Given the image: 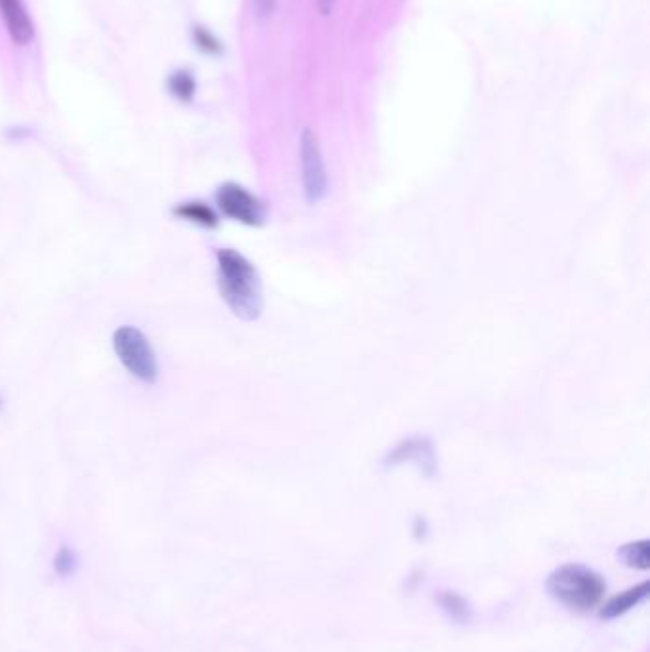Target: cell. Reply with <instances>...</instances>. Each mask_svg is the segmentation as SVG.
<instances>
[{
	"label": "cell",
	"mask_w": 650,
	"mask_h": 652,
	"mask_svg": "<svg viewBox=\"0 0 650 652\" xmlns=\"http://www.w3.org/2000/svg\"><path fill=\"white\" fill-rule=\"evenodd\" d=\"M218 286L227 307L243 321H256L264 309L262 281L256 267L233 248L216 252Z\"/></svg>",
	"instance_id": "6da1fadb"
},
{
	"label": "cell",
	"mask_w": 650,
	"mask_h": 652,
	"mask_svg": "<svg viewBox=\"0 0 650 652\" xmlns=\"http://www.w3.org/2000/svg\"><path fill=\"white\" fill-rule=\"evenodd\" d=\"M546 588L555 601L570 611L586 612L601 603L607 593V582L590 567L569 563L549 574Z\"/></svg>",
	"instance_id": "7a4b0ae2"
},
{
	"label": "cell",
	"mask_w": 650,
	"mask_h": 652,
	"mask_svg": "<svg viewBox=\"0 0 650 652\" xmlns=\"http://www.w3.org/2000/svg\"><path fill=\"white\" fill-rule=\"evenodd\" d=\"M113 349L134 378L145 384H153L159 378V363L147 336L136 326H119L113 334Z\"/></svg>",
	"instance_id": "3957f363"
},
{
	"label": "cell",
	"mask_w": 650,
	"mask_h": 652,
	"mask_svg": "<svg viewBox=\"0 0 650 652\" xmlns=\"http://www.w3.org/2000/svg\"><path fill=\"white\" fill-rule=\"evenodd\" d=\"M216 204L222 214L244 225L258 227L265 222L267 210L264 203L254 197L243 185L227 182L216 191Z\"/></svg>",
	"instance_id": "277c9868"
},
{
	"label": "cell",
	"mask_w": 650,
	"mask_h": 652,
	"mask_svg": "<svg viewBox=\"0 0 650 652\" xmlns=\"http://www.w3.org/2000/svg\"><path fill=\"white\" fill-rule=\"evenodd\" d=\"M300 157H302V174H304L305 201L309 204H319L326 195L325 161L321 155V147L317 136L305 128L300 138Z\"/></svg>",
	"instance_id": "5b68a950"
},
{
	"label": "cell",
	"mask_w": 650,
	"mask_h": 652,
	"mask_svg": "<svg viewBox=\"0 0 650 652\" xmlns=\"http://www.w3.org/2000/svg\"><path fill=\"white\" fill-rule=\"evenodd\" d=\"M399 464H416L427 477H431L437 469V454L433 443L427 437H410L401 441L386 458L387 468H395Z\"/></svg>",
	"instance_id": "8992f818"
},
{
	"label": "cell",
	"mask_w": 650,
	"mask_h": 652,
	"mask_svg": "<svg viewBox=\"0 0 650 652\" xmlns=\"http://www.w3.org/2000/svg\"><path fill=\"white\" fill-rule=\"evenodd\" d=\"M0 16L14 44L27 46L35 39V23L21 0H0Z\"/></svg>",
	"instance_id": "52a82bcc"
},
{
	"label": "cell",
	"mask_w": 650,
	"mask_h": 652,
	"mask_svg": "<svg viewBox=\"0 0 650 652\" xmlns=\"http://www.w3.org/2000/svg\"><path fill=\"white\" fill-rule=\"evenodd\" d=\"M649 597V582H643L635 588H630L616 597H612L609 603L603 607L601 611V618L605 620H612V618H618L626 612H630L631 609H635L639 603H643L645 599Z\"/></svg>",
	"instance_id": "ba28073f"
},
{
	"label": "cell",
	"mask_w": 650,
	"mask_h": 652,
	"mask_svg": "<svg viewBox=\"0 0 650 652\" xmlns=\"http://www.w3.org/2000/svg\"><path fill=\"white\" fill-rule=\"evenodd\" d=\"M172 214L180 220L191 222V224L201 225L206 229H214L220 224V218L212 206L203 203V201H185V203L176 204Z\"/></svg>",
	"instance_id": "9c48e42d"
},
{
	"label": "cell",
	"mask_w": 650,
	"mask_h": 652,
	"mask_svg": "<svg viewBox=\"0 0 650 652\" xmlns=\"http://www.w3.org/2000/svg\"><path fill=\"white\" fill-rule=\"evenodd\" d=\"M166 88L178 102L189 103L197 94V81L189 69H176L168 75Z\"/></svg>",
	"instance_id": "30bf717a"
},
{
	"label": "cell",
	"mask_w": 650,
	"mask_h": 652,
	"mask_svg": "<svg viewBox=\"0 0 650 652\" xmlns=\"http://www.w3.org/2000/svg\"><path fill=\"white\" fill-rule=\"evenodd\" d=\"M618 557H620V561H624V565H628L631 569L647 571L650 567L649 540H639V542H631V544L622 546L618 550Z\"/></svg>",
	"instance_id": "8fae6325"
},
{
	"label": "cell",
	"mask_w": 650,
	"mask_h": 652,
	"mask_svg": "<svg viewBox=\"0 0 650 652\" xmlns=\"http://www.w3.org/2000/svg\"><path fill=\"white\" fill-rule=\"evenodd\" d=\"M193 42L203 54H208V56H220L224 52V46L220 39L204 25L193 27Z\"/></svg>",
	"instance_id": "7c38bea8"
},
{
	"label": "cell",
	"mask_w": 650,
	"mask_h": 652,
	"mask_svg": "<svg viewBox=\"0 0 650 652\" xmlns=\"http://www.w3.org/2000/svg\"><path fill=\"white\" fill-rule=\"evenodd\" d=\"M52 565H54V572L61 578L73 576L79 569V553L73 548H69V546H61L60 550L56 551V555H54Z\"/></svg>",
	"instance_id": "4fadbf2b"
},
{
	"label": "cell",
	"mask_w": 650,
	"mask_h": 652,
	"mask_svg": "<svg viewBox=\"0 0 650 652\" xmlns=\"http://www.w3.org/2000/svg\"><path fill=\"white\" fill-rule=\"evenodd\" d=\"M439 601H441L443 609H445L454 620L464 622V620L468 618V603H466L460 595H456V593H445Z\"/></svg>",
	"instance_id": "5bb4252c"
},
{
	"label": "cell",
	"mask_w": 650,
	"mask_h": 652,
	"mask_svg": "<svg viewBox=\"0 0 650 652\" xmlns=\"http://www.w3.org/2000/svg\"><path fill=\"white\" fill-rule=\"evenodd\" d=\"M277 6V0H252V12L258 20H267Z\"/></svg>",
	"instance_id": "9a60e30c"
},
{
	"label": "cell",
	"mask_w": 650,
	"mask_h": 652,
	"mask_svg": "<svg viewBox=\"0 0 650 652\" xmlns=\"http://www.w3.org/2000/svg\"><path fill=\"white\" fill-rule=\"evenodd\" d=\"M336 0H317V10L321 12V16H330L332 8H334Z\"/></svg>",
	"instance_id": "2e32d148"
}]
</instances>
